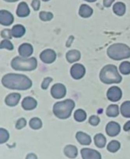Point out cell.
<instances>
[{
    "instance_id": "6da1fadb",
    "label": "cell",
    "mask_w": 130,
    "mask_h": 159,
    "mask_svg": "<svg viewBox=\"0 0 130 159\" xmlns=\"http://www.w3.org/2000/svg\"><path fill=\"white\" fill-rule=\"evenodd\" d=\"M3 85L12 89L24 90L29 89L32 82L27 76L22 75L9 74L5 75L2 79Z\"/></svg>"
},
{
    "instance_id": "7a4b0ae2",
    "label": "cell",
    "mask_w": 130,
    "mask_h": 159,
    "mask_svg": "<svg viewBox=\"0 0 130 159\" xmlns=\"http://www.w3.org/2000/svg\"><path fill=\"white\" fill-rule=\"evenodd\" d=\"M74 107V101L68 99L56 103L53 108V112L55 116L59 118L65 119L70 116Z\"/></svg>"
},
{
    "instance_id": "3957f363",
    "label": "cell",
    "mask_w": 130,
    "mask_h": 159,
    "mask_svg": "<svg viewBox=\"0 0 130 159\" xmlns=\"http://www.w3.org/2000/svg\"><path fill=\"white\" fill-rule=\"evenodd\" d=\"M11 66L16 70H33L37 67V60L34 57L25 59L16 57L12 61Z\"/></svg>"
},
{
    "instance_id": "277c9868",
    "label": "cell",
    "mask_w": 130,
    "mask_h": 159,
    "mask_svg": "<svg viewBox=\"0 0 130 159\" xmlns=\"http://www.w3.org/2000/svg\"><path fill=\"white\" fill-rule=\"evenodd\" d=\"M100 78L102 82L107 84L118 83L121 80L117 68L113 65L105 66L102 69L100 74Z\"/></svg>"
},
{
    "instance_id": "5b68a950",
    "label": "cell",
    "mask_w": 130,
    "mask_h": 159,
    "mask_svg": "<svg viewBox=\"0 0 130 159\" xmlns=\"http://www.w3.org/2000/svg\"><path fill=\"white\" fill-rule=\"evenodd\" d=\"M51 93L54 98L61 99L65 97L66 94V89L63 84L57 83L52 87Z\"/></svg>"
},
{
    "instance_id": "8992f818",
    "label": "cell",
    "mask_w": 130,
    "mask_h": 159,
    "mask_svg": "<svg viewBox=\"0 0 130 159\" xmlns=\"http://www.w3.org/2000/svg\"><path fill=\"white\" fill-rule=\"evenodd\" d=\"M83 159H101V154L97 150L90 148H83L81 150Z\"/></svg>"
},
{
    "instance_id": "52a82bcc",
    "label": "cell",
    "mask_w": 130,
    "mask_h": 159,
    "mask_svg": "<svg viewBox=\"0 0 130 159\" xmlns=\"http://www.w3.org/2000/svg\"><path fill=\"white\" fill-rule=\"evenodd\" d=\"M40 58L45 63H51L54 62L56 60V54L52 49H46L41 53Z\"/></svg>"
},
{
    "instance_id": "ba28073f",
    "label": "cell",
    "mask_w": 130,
    "mask_h": 159,
    "mask_svg": "<svg viewBox=\"0 0 130 159\" xmlns=\"http://www.w3.org/2000/svg\"><path fill=\"white\" fill-rule=\"evenodd\" d=\"M85 74V68L81 64H74L71 68V74L74 79H80L83 77Z\"/></svg>"
},
{
    "instance_id": "9c48e42d",
    "label": "cell",
    "mask_w": 130,
    "mask_h": 159,
    "mask_svg": "<svg viewBox=\"0 0 130 159\" xmlns=\"http://www.w3.org/2000/svg\"><path fill=\"white\" fill-rule=\"evenodd\" d=\"M120 131V127L116 122H109L106 127V132L109 136L114 137L116 136Z\"/></svg>"
},
{
    "instance_id": "30bf717a",
    "label": "cell",
    "mask_w": 130,
    "mask_h": 159,
    "mask_svg": "<svg viewBox=\"0 0 130 159\" xmlns=\"http://www.w3.org/2000/svg\"><path fill=\"white\" fill-rule=\"evenodd\" d=\"M1 24L4 26H9L13 23L14 17L11 13L6 10H1Z\"/></svg>"
},
{
    "instance_id": "8fae6325",
    "label": "cell",
    "mask_w": 130,
    "mask_h": 159,
    "mask_svg": "<svg viewBox=\"0 0 130 159\" xmlns=\"http://www.w3.org/2000/svg\"><path fill=\"white\" fill-rule=\"evenodd\" d=\"M33 48L30 44L24 43L19 48L20 55L23 57H28L32 54Z\"/></svg>"
},
{
    "instance_id": "7c38bea8",
    "label": "cell",
    "mask_w": 130,
    "mask_h": 159,
    "mask_svg": "<svg viewBox=\"0 0 130 159\" xmlns=\"http://www.w3.org/2000/svg\"><path fill=\"white\" fill-rule=\"evenodd\" d=\"M76 138L78 143L82 145H89L92 142L90 136L82 132H78L76 134Z\"/></svg>"
},
{
    "instance_id": "4fadbf2b",
    "label": "cell",
    "mask_w": 130,
    "mask_h": 159,
    "mask_svg": "<svg viewBox=\"0 0 130 159\" xmlns=\"http://www.w3.org/2000/svg\"><path fill=\"white\" fill-rule=\"evenodd\" d=\"M121 96V92L120 90L116 87L111 88L107 93V97L111 101H118L120 99Z\"/></svg>"
},
{
    "instance_id": "5bb4252c",
    "label": "cell",
    "mask_w": 130,
    "mask_h": 159,
    "mask_svg": "<svg viewBox=\"0 0 130 159\" xmlns=\"http://www.w3.org/2000/svg\"><path fill=\"white\" fill-rule=\"evenodd\" d=\"M37 102L34 98L27 97L23 100L22 106L25 110H32L36 107Z\"/></svg>"
},
{
    "instance_id": "9a60e30c",
    "label": "cell",
    "mask_w": 130,
    "mask_h": 159,
    "mask_svg": "<svg viewBox=\"0 0 130 159\" xmlns=\"http://www.w3.org/2000/svg\"><path fill=\"white\" fill-rule=\"evenodd\" d=\"M20 96L19 93H12L7 96L5 102L9 106H15L18 103L20 100Z\"/></svg>"
},
{
    "instance_id": "2e32d148",
    "label": "cell",
    "mask_w": 130,
    "mask_h": 159,
    "mask_svg": "<svg viewBox=\"0 0 130 159\" xmlns=\"http://www.w3.org/2000/svg\"><path fill=\"white\" fill-rule=\"evenodd\" d=\"M29 8L26 3L22 2L19 4L17 10V15L19 17L27 16L29 14Z\"/></svg>"
},
{
    "instance_id": "e0dca14e",
    "label": "cell",
    "mask_w": 130,
    "mask_h": 159,
    "mask_svg": "<svg viewBox=\"0 0 130 159\" xmlns=\"http://www.w3.org/2000/svg\"><path fill=\"white\" fill-rule=\"evenodd\" d=\"M64 152L65 156L69 158H75L78 155L77 148L72 145L66 146L64 148Z\"/></svg>"
},
{
    "instance_id": "ac0fdd59",
    "label": "cell",
    "mask_w": 130,
    "mask_h": 159,
    "mask_svg": "<svg viewBox=\"0 0 130 159\" xmlns=\"http://www.w3.org/2000/svg\"><path fill=\"white\" fill-rule=\"evenodd\" d=\"M93 13V10L89 6L83 4L79 8V14L83 18H88L90 17Z\"/></svg>"
},
{
    "instance_id": "d6986e66",
    "label": "cell",
    "mask_w": 130,
    "mask_h": 159,
    "mask_svg": "<svg viewBox=\"0 0 130 159\" xmlns=\"http://www.w3.org/2000/svg\"><path fill=\"white\" fill-rule=\"evenodd\" d=\"M11 34L16 38H19L24 35L25 29L21 25H15L11 31Z\"/></svg>"
},
{
    "instance_id": "ffe728a7",
    "label": "cell",
    "mask_w": 130,
    "mask_h": 159,
    "mask_svg": "<svg viewBox=\"0 0 130 159\" xmlns=\"http://www.w3.org/2000/svg\"><path fill=\"white\" fill-rule=\"evenodd\" d=\"M67 61L70 63L77 61L80 58V54L79 51L76 50H70L67 52L66 55Z\"/></svg>"
},
{
    "instance_id": "44dd1931",
    "label": "cell",
    "mask_w": 130,
    "mask_h": 159,
    "mask_svg": "<svg viewBox=\"0 0 130 159\" xmlns=\"http://www.w3.org/2000/svg\"><path fill=\"white\" fill-rule=\"evenodd\" d=\"M94 141L95 145L99 148H104L106 145V138L105 136L102 134H96L94 136Z\"/></svg>"
},
{
    "instance_id": "7402d4cb",
    "label": "cell",
    "mask_w": 130,
    "mask_h": 159,
    "mask_svg": "<svg viewBox=\"0 0 130 159\" xmlns=\"http://www.w3.org/2000/svg\"><path fill=\"white\" fill-rule=\"evenodd\" d=\"M114 13L116 15L119 16H122L126 12V5L125 4L120 2L116 3L113 7Z\"/></svg>"
},
{
    "instance_id": "603a6c76",
    "label": "cell",
    "mask_w": 130,
    "mask_h": 159,
    "mask_svg": "<svg viewBox=\"0 0 130 159\" xmlns=\"http://www.w3.org/2000/svg\"><path fill=\"white\" fill-rule=\"evenodd\" d=\"M120 148V143L117 141H112L108 144L107 149L109 152L115 153L119 150Z\"/></svg>"
},
{
    "instance_id": "cb8c5ba5",
    "label": "cell",
    "mask_w": 130,
    "mask_h": 159,
    "mask_svg": "<svg viewBox=\"0 0 130 159\" xmlns=\"http://www.w3.org/2000/svg\"><path fill=\"white\" fill-rule=\"evenodd\" d=\"M29 126L33 129H39L42 128L43 123L42 120L38 118H34L30 120Z\"/></svg>"
},
{
    "instance_id": "d4e9b609",
    "label": "cell",
    "mask_w": 130,
    "mask_h": 159,
    "mask_svg": "<svg viewBox=\"0 0 130 159\" xmlns=\"http://www.w3.org/2000/svg\"><path fill=\"white\" fill-rule=\"evenodd\" d=\"M74 117L77 121L78 122H82L86 119L87 115L86 112L82 109H78L75 112Z\"/></svg>"
},
{
    "instance_id": "484cf974",
    "label": "cell",
    "mask_w": 130,
    "mask_h": 159,
    "mask_svg": "<svg viewBox=\"0 0 130 159\" xmlns=\"http://www.w3.org/2000/svg\"><path fill=\"white\" fill-rule=\"evenodd\" d=\"M106 114L108 116H116L119 114L118 107L116 105L110 106L107 108Z\"/></svg>"
},
{
    "instance_id": "4316f807",
    "label": "cell",
    "mask_w": 130,
    "mask_h": 159,
    "mask_svg": "<svg viewBox=\"0 0 130 159\" xmlns=\"http://www.w3.org/2000/svg\"><path fill=\"white\" fill-rule=\"evenodd\" d=\"M122 115L126 117H130V102L124 103L121 107Z\"/></svg>"
},
{
    "instance_id": "83f0119b",
    "label": "cell",
    "mask_w": 130,
    "mask_h": 159,
    "mask_svg": "<svg viewBox=\"0 0 130 159\" xmlns=\"http://www.w3.org/2000/svg\"><path fill=\"white\" fill-rule=\"evenodd\" d=\"M0 143L1 144L4 143L8 141L9 138V134L8 132L4 129H0Z\"/></svg>"
},
{
    "instance_id": "f1b7e54d",
    "label": "cell",
    "mask_w": 130,
    "mask_h": 159,
    "mask_svg": "<svg viewBox=\"0 0 130 159\" xmlns=\"http://www.w3.org/2000/svg\"><path fill=\"white\" fill-rule=\"evenodd\" d=\"M120 71L124 74H128L130 73V63L128 62H123L120 67Z\"/></svg>"
},
{
    "instance_id": "f546056e",
    "label": "cell",
    "mask_w": 130,
    "mask_h": 159,
    "mask_svg": "<svg viewBox=\"0 0 130 159\" xmlns=\"http://www.w3.org/2000/svg\"><path fill=\"white\" fill-rule=\"evenodd\" d=\"M40 17L43 21H47L53 18V15L50 12H41L40 14Z\"/></svg>"
},
{
    "instance_id": "4dcf8cb0",
    "label": "cell",
    "mask_w": 130,
    "mask_h": 159,
    "mask_svg": "<svg viewBox=\"0 0 130 159\" xmlns=\"http://www.w3.org/2000/svg\"><path fill=\"white\" fill-rule=\"evenodd\" d=\"M1 48H6L8 50H13L14 46L11 42L8 40H5L1 42Z\"/></svg>"
},
{
    "instance_id": "1f68e13d",
    "label": "cell",
    "mask_w": 130,
    "mask_h": 159,
    "mask_svg": "<svg viewBox=\"0 0 130 159\" xmlns=\"http://www.w3.org/2000/svg\"><path fill=\"white\" fill-rule=\"evenodd\" d=\"M27 121L24 118H21L19 120L16 124V127L17 129H21L26 126Z\"/></svg>"
},
{
    "instance_id": "d6a6232c",
    "label": "cell",
    "mask_w": 130,
    "mask_h": 159,
    "mask_svg": "<svg viewBox=\"0 0 130 159\" xmlns=\"http://www.w3.org/2000/svg\"><path fill=\"white\" fill-rule=\"evenodd\" d=\"M89 122L92 126H97L100 122V119L96 116H92L90 118Z\"/></svg>"
},
{
    "instance_id": "836d02e7",
    "label": "cell",
    "mask_w": 130,
    "mask_h": 159,
    "mask_svg": "<svg viewBox=\"0 0 130 159\" xmlns=\"http://www.w3.org/2000/svg\"><path fill=\"white\" fill-rule=\"evenodd\" d=\"M52 80H52V78H50V77H47V78H45L44 80H43V84H42V88L43 89H46L48 88L49 84L52 81Z\"/></svg>"
},
{
    "instance_id": "e575fe53",
    "label": "cell",
    "mask_w": 130,
    "mask_h": 159,
    "mask_svg": "<svg viewBox=\"0 0 130 159\" xmlns=\"http://www.w3.org/2000/svg\"><path fill=\"white\" fill-rule=\"evenodd\" d=\"M11 31L8 30H5L3 31L2 32V37L7 39H11Z\"/></svg>"
},
{
    "instance_id": "d590c367",
    "label": "cell",
    "mask_w": 130,
    "mask_h": 159,
    "mask_svg": "<svg viewBox=\"0 0 130 159\" xmlns=\"http://www.w3.org/2000/svg\"><path fill=\"white\" fill-rule=\"evenodd\" d=\"M40 6V2L39 0H33L32 6L33 7L34 10H38L39 9Z\"/></svg>"
},
{
    "instance_id": "8d00e7d4",
    "label": "cell",
    "mask_w": 130,
    "mask_h": 159,
    "mask_svg": "<svg viewBox=\"0 0 130 159\" xmlns=\"http://www.w3.org/2000/svg\"><path fill=\"white\" fill-rule=\"evenodd\" d=\"M114 0H104V5L105 7H108L111 6Z\"/></svg>"
},
{
    "instance_id": "74e56055",
    "label": "cell",
    "mask_w": 130,
    "mask_h": 159,
    "mask_svg": "<svg viewBox=\"0 0 130 159\" xmlns=\"http://www.w3.org/2000/svg\"><path fill=\"white\" fill-rule=\"evenodd\" d=\"M26 159H37V157L35 154L31 153L27 156Z\"/></svg>"
},
{
    "instance_id": "f35d334b",
    "label": "cell",
    "mask_w": 130,
    "mask_h": 159,
    "mask_svg": "<svg viewBox=\"0 0 130 159\" xmlns=\"http://www.w3.org/2000/svg\"><path fill=\"white\" fill-rule=\"evenodd\" d=\"M124 130L128 131L130 130V121L127 122L124 127Z\"/></svg>"
},
{
    "instance_id": "ab89813d",
    "label": "cell",
    "mask_w": 130,
    "mask_h": 159,
    "mask_svg": "<svg viewBox=\"0 0 130 159\" xmlns=\"http://www.w3.org/2000/svg\"><path fill=\"white\" fill-rule=\"evenodd\" d=\"M5 1H7V2H16V1H18V0H5Z\"/></svg>"
},
{
    "instance_id": "60d3db41",
    "label": "cell",
    "mask_w": 130,
    "mask_h": 159,
    "mask_svg": "<svg viewBox=\"0 0 130 159\" xmlns=\"http://www.w3.org/2000/svg\"><path fill=\"white\" fill-rule=\"evenodd\" d=\"M85 1H87V2H95V1H96V0H85Z\"/></svg>"
},
{
    "instance_id": "b9f144b4",
    "label": "cell",
    "mask_w": 130,
    "mask_h": 159,
    "mask_svg": "<svg viewBox=\"0 0 130 159\" xmlns=\"http://www.w3.org/2000/svg\"><path fill=\"white\" fill-rule=\"evenodd\" d=\"M43 1H48V0H43Z\"/></svg>"
}]
</instances>
